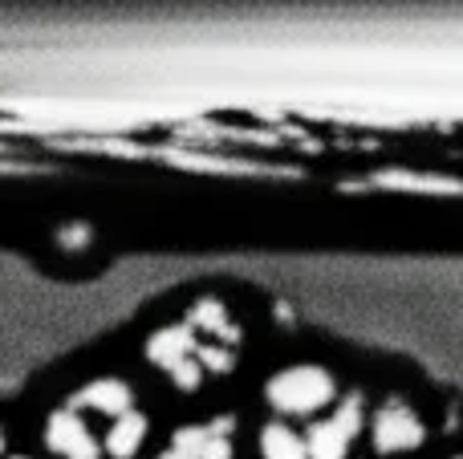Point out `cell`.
Here are the masks:
<instances>
[{
  "mask_svg": "<svg viewBox=\"0 0 463 459\" xmlns=\"http://www.w3.org/2000/svg\"><path fill=\"white\" fill-rule=\"evenodd\" d=\"M264 398L280 415H317L337 398V382L321 366H288L264 382Z\"/></svg>",
  "mask_w": 463,
  "mask_h": 459,
  "instance_id": "obj_1",
  "label": "cell"
},
{
  "mask_svg": "<svg viewBox=\"0 0 463 459\" xmlns=\"http://www.w3.org/2000/svg\"><path fill=\"white\" fill-rule=\"evenodd\" d=\"M362 423H366V407H362V395H350L342 407H337L329 419L313 423L305 444H309V459H345L350 444L358 439Z\"/></svg>",
  "mask_w": 463,
  "mask_h": 459,
  "instance_id": "obj_2",
  "label": "cell"
},
{
  "mask_svg": "<svg viewBox=\"0 0 463 459\" xmlns=\"http://www.w3.org/2000/svg\"><path fill=\"white\" fill-rule=\"evenodd\" d=\"M370 439H374V447L383 455H399V452H415V447H423L427 427L407 403L391 398V403H383L374 411V419H370Z\"/></svg>",
  "mask_w": 463,
  "mask_h": 459,
  "instance_id": "obj_3",
  "label": "cell"
},
{
  "mask_svg": "<svg viewBox=\"0 0 463 459\" xmlns=\"http://www.w3.org/2000/svg\"><path fill=\"white\" fill-rule=\"evenodd\" d=\"M45 447L65 459H102L106 444H98L78 411H53L45 419Z\"/></svg>",
  "mask_w": 463,
  "mask_h": 459,
  "instance_id": "obj_4",
  "label": "cell"
},
{
  "mask_svg": "<svg viewBox=\"0 0 463 459\" xmlns=\"http://www.w3.org/2000/svg\"><path fill=\"white\" fill-rule=\"evenodd\" d=\"M81 407L118 419V415L135 411V390H130L122 379H94L78 390V398H73V411H81Z\"/></svg>",
  "mask_w": 463,
  "mask_h": 459,
  "instance_id": "obj_5",
  "label": "cell"
},
{
  "mask_svg": "<svg viewBox=\"0 0 463 459\" xmlns=\"http://www.w3.org/2000/svg\"><path fill=\"white\" fill-rule=\"evenodd\" d=\"M195 354H200V350H195V325L192 322L167 325V330H159L151 342H146V358H151L155 366H163L167 374L179 370V366Z\"/></svg>",
  "mask_w": 463,
  "mask_h": 459,
  "instance_id": "obj_6",
  "label": "cell"
},
{
  "mask_svg": "<svg viewBox=\"0 0 463 459\" xmlns=\"http://www.w3.org/2000/svg\"><path fill=\"white\" fill-rule=\"evenodd\" d=\"M143 439H146V415L143 411H127V415H118V419L110 423V431H106V455L135 459L138 447H143Z\"/></svg>",
  "mask_w": 463,
  "mask_h": 459,
  "instance_id": "obj_7",
  "label": "cell"
},
{
  "mask_svg": "<svg viewBox=\"0 0 463 459\" xmlns=\"http://www.w3.org/2000/svg\"><path fill=\"white\" fill-rule=\"evenodd\" d=\"M260 455L264 459H309V444L285 423H269L260 431Z\"/></svg>",
  "mask_w": 463,
  "mask_h": 459,
  "instance_id": "obj_8",
  "label": "cell"
},
{
  "mask_svg": "<svg viewBox=\"0 0 463 459\" xmlns=\"http://www.w3.org/2000/svg\"><path fill=\"white\" fill-rule=\"evenodd\" d=\"M187 322H192L195 330H212V333H224L228 342H236V325H232L228 309L220 305V301H212V297H203L200 305L192 309V317H187Z\"/></svg>",
  "mask_w": 463,
  "mask_h": 459,
  "instance_id": "obj_9",
  "label": "cell"
},
{
  "mask_svg": "<svg viewBox=\"0 0 463 459\" xmlns=\"http://www.w3.org/2000/svg\"><path fill=\"white\" fill-rule=\"evenodd\" d=\"M200 379H203V362H200V358H187L179 370H171V382H175L179 390H195V387H200Z\"/></svg>",
  "mask_w": 463,
  "mask_h": 459,
  "instance_id": "obj_10",
  "label": "cell"
},
{
  "mask_svg": "<svg viewBox=\"0 0 463 459\" xmlns=\"http://www.w3.org/2000/svg\"><path fill=\"white\" fill-rule=\"evenodd\" d=\"M195 358L203 362V370H232V354H228V350H212V346H203Z\"/></svg>",
  "mask_w": 463,
  "mask_h": 459,
  "instance_id": "obj_11",
  "label": "cell"
},
{
  "mask_svg": "<svg viewBox=\"0 0 463 459\" xmlns=\"http://www.w3.org/2000/svg\"><path fill=\"white\" fill-rule=\"evenodd\" d=\"M5 447H8V439H5V431H0V455H5Z\"/></svg>",
  "mask_w": 463,
  "mask_h": 459,
  "instance_id": "obj_12",
  "label": "cell"
},
{
  "mask_svg": "<svg viewBox=\"0 0 463 459\" xmlns=\"http://www.w3.org/2000/svg\"><path fill=\"white\" fill-rule=\"evenodd\" d=\"M163 459H179V455H175V452H167V455H163Z\"/></svg>",
  "mask_w": 463,
  "mask_h": 459,
  "instance_id": "obj_13",
  "label": "cell"
},
{
  "mask_svg": "<svg viewBox=\"0 0 463 459\" xmlns=\"http://www.w3.org/2000/svg\"><path fill=\"white\" fill-rule=\"evenodd\" d=\"M13 459H24V455H13Z\"/></svg>",
  "mask_w": 463,
  "mask_h": 459,
  "instance_id": "obj_14",
  "label": "cell"
}]
</instances>
